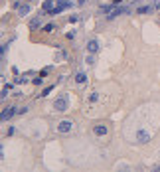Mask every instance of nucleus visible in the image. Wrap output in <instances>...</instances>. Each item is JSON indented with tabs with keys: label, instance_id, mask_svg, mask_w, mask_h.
I'll use <instances>...</instances> for the list:
<instances>
[{
	"label": "nucleus",
	"instance_id": "1",
	"mask_svg": "<svg viewBox=\"0 0 160 172\" xmlns=\"http://www.w3.org/2000/svg\"><path fill=\"white\" fill-rule=\"evenodd\" d=\"M53 109H56L57 113H65V111L69 109V95H67V93H61V95L53 101Z\"/></svg>",
	"mask_w": 160,
	"mask_h": 172
},
{
	"label": "nucleus",
	"instance_id": "2",
	"mask_svg": "<svg viewBox=\"0 0 160 172\" xmlns=\"http://www.w3.org/2000/svg\"><path fill=\"white\" fill-rule=\"evenodd\" d=\"M150 137H152V134L148 133V131H137L134 143H140V144H144V143H148V140H150Z\"/></svg>",
	"mask_w": 160,
	"mask_h": 172
},
{
	"label": "nucleus",
	"instance_id": "3",
	"mask_svg": "<svg viewBox=\"0 0 160 172\" xmlns=\"http://www.w3.org/2000/svg\"><path fill=\"white\" fill-rule=\"evenodd\" d=\"M73 129V123H71V121H59V123H57V133H69V131Z\"/></svg>",
	"mask_w": 160,
	"mask_h": 172
},
{
	"label": "nucleus",
	"instance_id": "4",
	"mask_svg": "<svg viewBox=\"0 0 160 172\" xmlns=\"http://www.w3.org/2000/svg\"><path fill=\"white\" fill-rule=\"evenodd\" d=\"M160 6V0L156 2V4H148V6H140V8H137V14H150V12H154L156 8Z\"/></svg>",
	"mask_w": 160,
	"mask_h": 172
},
{
	"label": "nucleus",
	"instance_id": "5",
	"mask_svg": "<svg viewBox=\"0 0 160 172\" xmlns=\"http://www.w3.org/2000/svg\"><path fill=\"white\" fill-rule=\"evenodd\" d=\"M16 113H18V111H16V107H6V109L2 111V121H8V119H12V117H14Z\"/></svg>",
	"mask_w": 160,
	"mask_h": 172
},
{
	"label": "nucleus",
	"instance_id": "6",
	"mask_svg": "<svg viewBox=\"0 0 160 172\" xmlns=\"http://www.w3.org/2000/svg\"><path fill=\"white\" fill-rule=\"evenodd\" d=\"M99 52V40H89L87 42V53H95Z\"/></svg>",
	"mask_w": 160,
	"mask_h": 172
},
{
	"label": "nucleus",
	"instance_id": "7",
	"mask_svg": "<svg viewBox=\"0 0 160 172\" xmlns=\"http://www.w3.org/2000/svg\"><path fill=\"white\" fill-rule=\"evenodd\" d=\"M69 6H71V2H59V4H57L56 8L52 10V12H50V14H52V16H56V14H59L61 10H65V8H69Z\"/></svg>",
	"mask_w": 160,
	"mask_h": 172
},
{
	"label": "nucleus",
	"instance_id": "8",
	"mask_svg": "<svg viewBox=\"0 0 160 172\" xmlns=\"http://www.w3.org/2000/svg\"><path fill=\"white\" fill-rule=\"evenodd\" d=\"M107 127H105V125H95L93 127V133L97 134V137H103V134H107Z\"/></svg>",
	"mask_w": 160,
	"mask_h": 172
},
{
	"label": "nucleus",
	"instance_id": "9",
	"mask_svg": "<svg viewBox=\"0 0 160 172\" xmlns=\"http://www.w3.org/2000/svg\"><path fill=\"white\" fill-rule=\"evenodd\" d=\"M53 2H56V0H46V2L42 4V12H47V14H50V12L56 8V6H53Z\"/></svg>",
	"mask_w": 160,
	"mask_h": 172
},
{
	"label": "nucleus",
	"instance_id": "10",
	"mask_svg": "<svg viewBox=\"0 0 160 172\" xmlns=\"http://www.w3.org/2000/svg\"><path fill=\"white\" fill-rule=\"evenodd\" d=\"M16 10H18V16H26L30 14V4H20Z\"/></svg>",
	"mask_w": 160,
	"mask_h": 172
},
{
	"label": "nucleus",
	"instance_id": "11",
	"mask_svg": "<svg viewBox=\"0 0 160 172\" xmlns=\"http://www.w3.org/2000/svg\"><path fill=\"white\" fill-rule=\"evenodd\" d=\"M85 81H87V75L79 71V73H77V75H75V83H79V85H83Z\"/></svg>",
	"mask_w": 160,
	"mask_h": 172
},
{
	"label": "nucleus",
	"instance_id": "12",
	"mask_svg": "<svg viewBox=\"0 0 160 172\" xmlns=\"http://www.w3.org/2000/svg\"><path fill=\"white\" fill-rule=\"evenodd\" d=\"M40 24H42V18H36V20H32V24H30V28H32V30H36Z\"/></svg>",
	"mask_w": 160,
	"mask_h": 172
},
{
	"label": "nucleus",
	"instance_id": "13",
	"mask_svg": "<svg viewBox=\"0 0 160 172\" xmlns=\"http://www.w3.org/2000/svg\"><path fill=\"white\" fill-rule=\"evenodd\" d=\"M12 89V85H4V89H2V99H6L8 97V91Z\"/></svg>",
	"mask_w": 160,
	"mask_h": 172
},
{
	"label": "nucleus",
	"instance_id": "14",
	"mask_svg": "<svg viewBox=\"0 0 160 172\" xmlns=\"http://www.w3.org/2000/svg\"><path fill=\"white\" fill-rule=\"evenodd\" d=\"M85 63H89V65H93V63H95V57L87 53V57H85Z\"/></svg>",
	"mask_w": 160,
	"mask_h": 172
},
{
	"label": "nucleus",
	"instance_id": "15",
	"mask_svg": "<svg viewBox=\"0 0 160 172\" xmlns=\"http://www.w3.org/2000/svg\"><path fill=\"white\" fill-rule=\"evenodd\" d=\"M52 89H53V87H46V89L42 91V95H40V97H47L50 93H52Z\"/></svg>",
	"mask_w": 160,
	"mask_h": 172
},
{
	"label": "nucleus",
	"instance_id": "16",
	"mask_svg": "<svg viewBox=\"0 0 160 172\" xmlns=\"http://www.w3.org/2000/svg\"><path fill=\"white\" fill-rule=\"evenodd\" d=\"M97 99H99V93H91V97H89V103H95Z\"/></svg>",
	"mask_w": 160,
	"mask_h": 172
},
{
	"label": "nucleus",
	"instance_id": "17",
	"mask_svg": "<svg viewBox=\"0 0 160 172\" xmlns=\"http://www.w3.org/2000/svg\"><path fill=\"white\" fill-rule=\"evenodd\" d=\"M52 30H53V24H46L44 26V32H52Z\"/></svg>",
	"mask_w": 160,
	"mask_h": 172
},
{
	"label": "nucleus",
	"instance_id": "18",
	"mask_svg": "<svg viewBox=\"0 0 160 172\" xmlns=\"http://www.w3.org/2000/svg\"><path fill=\"white\" fill-rule=\"evenodd\" d=\"M28 109H30V107H20L18 113H20V115H24V113H28Z\"/></svg>",
	"mask_w": 160,
	"mask_h": 172
},
{
	"label": "nucleus",
	"instance_id": "19",
	"mask_svg": "<svg viewBox=\"0 0 160 172\" xmlns=\"http://www.w3.org/2000/svg\"><path fill=\"white\" fill-rule=\"evenodd\" d=\"M42 79H44V77H36V79H34V85H40V83H42Z\"/></svg>",
	"mask_w": 160,
	"mask_h": 172
},
{
	"label": "nucleus",
	"instance_id": "20",
	"mask_svg": "<svg viewBox=\"0 0 160 172\" xmlns=\"http://www.w3.org/2000/svg\"><path fill=\"white\" fill-rule=\"evenodd\" d=\"M119 2H122V0H115V4H119Z\"/></svg>",
	"mask_w": 160,
	"mask_h": 172
},
{
	"label": "nucleus",
	"instance_id": "21",
	"mask_svg": "<svg viewBox=\"0 0 160 172\" xmlns=\"http://www.w3.org/2000/svg\"><path fill=\"white\" fill-rule=\"evenodd\" d=\"M56 2H61V0H56Z\"/></svg>",
	"mask_w": 160,
	"mask_h": 172
},
{
	"label": "nucleus",
	"instance_id": "22",
	"mask_svg": "<svg viewBox=\"0 0 160 172\" xmlns=\"http://www.w3.org/2000/svg\"><path fill=\"white\" fill-rule=\"evenodd\" d=\"M158 170H160V164H158Z\"/></svg>",
	"mask_w": 160,
	"mask_h": 172
},
{
	"label": "nucleus",
	"instance_id": "23",
	"mask_svg": "<svg viewBox=\"0 0 160 172\" xmlns=\"http://www.w3.org/2000/svg\"><path fill=\"white\" fill-rule=\"evenodd\" d=\"M28 2H32V0H28Z\"/></svg>",
	"mask_w": 160,
	"mask_h": 172
}]
</instances>
